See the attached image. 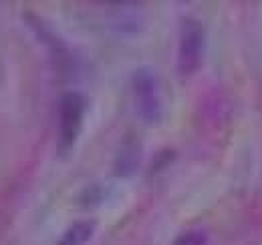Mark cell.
I'll return each instance as SVG.
<instances>
[{
  "label": "cell",
  "instance_id": "1",
  "mask_svg": "<svg viewBox=\"0 0 262 245\" xmlns=\"http://www.w3.org/2000/svg\"><path fill=\"white\" fill-rule=\"evenodd\" d=\"M133 103L137 115L145 122H158L164 115V105L156 75L149 68H139L133 75Z\"/></svg>",
  "mask_w": 262,
  "mask_h": 245
},
{
  "label": "cell",
  "instance_id": "5",
  "mask_svg": "<svg viewBox=\"0 0 262 245\" xmlns=\"http://www.w3.org/2000/svg\"><path fill=\"white\" fill-rule=\"evenodd\" d=\"M173 245H206V231L202 229H190V231H184Z\"/></svg>",
  "mask_w": 262,
  "mask_h": 245
},
{
  "label": "cell",
  "instance_id": "2",
  "mask_svg": "<svg viewBox=\"0 0 262 245\" xmlns=\"http://www.w3.org/2000/svg\"><path fill=\"white\" fill-rule=\"evenodd\" d=\"M85 99L79 92H67L61 99V121H59V153L67 155L77 143L85 121Z\"/></svg>",
  "mask_w": 262,
  "mask_h": 245
},
{
  "label": "cell",
  "instance_id": "3",
  "mask_svg": "<svg viewBox=\"0 0 262 245\" xmlns=\"http://www.w3.org/2000/svg\"><path fill=\"white\" fill-rule=\"evenodd\" d=\"M204 57V29L196 18H184L180 29V44H178V70L184 77L194 75Z\"/></svg>",
  "mask_w": 262,
  "mask_h": 245
},
{
  "label": "cell",
  "instance_id": "4",
  "mask_svg": "<svg viewBox=\"0 0 262 245\" xmlns=\"http://www.w3.org/2000/svg\"><path fill=\"white\" fill-rule=\"evenodd\" d=\"M93 233H95V223L93 221H87V219L75 221L63 233V237L59 239L57 245H87L91 241Z\"/></svg>",
  "mask_w": 262,
  "mask_h": 245
}]
</instances>
